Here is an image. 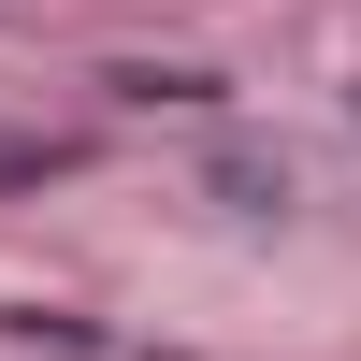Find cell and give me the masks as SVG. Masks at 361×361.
<instances>
[{"instance_id": "1", "label": "cell", "mask_w": 361, "mask_h": 361, "mask_svg": "<svg viewBox=\"0 0 361 361\" xmlns=\"http://www.w3.org/2000/svg\"><path fill=\"white\" fill-rule=\"evenodd\" d=\"M116 102H217V73H145V58H130V73H116Z\"/></svg>"}]
</instances>
